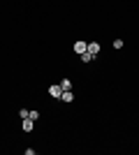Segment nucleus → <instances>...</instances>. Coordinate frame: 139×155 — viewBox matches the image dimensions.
<instances>
[{
    "label": "nucleus",
    "mask_w": 139,
    "mask_h": 155,
    "mask_svg": "<svg viewBox=\"0 0 139 155\" xmlns=\"http://www.w3.org/2000/svg\"><path fill=\"white\" fill-rule=\"evenodd\" d=\"M86 51L91 53V56H98V53H100V44H98V42H91V44H88V49H86Z\"/></svg>",
    "instance_id": "obj_1"
},
{
    "label": "nucleus",
    "mask_w": 139,
    "mask_h": 155,
    "mask_svg": "<svg viewBox=\"0 0 139 155\" xmlns=\"http://www.w3.org/2000/svg\"><path fill=\"white\" fill-rule=\"evenodd\" d=\"M33 123H35V120H33L30 116L23 118V132H33Z\"/></svg>",
    "instance_id": "obj_2"
},
{
    "label": "nucleus",
    "mask_w": 139,
    "mask_h": 155,
    "mask_svg": "<svg viewBox=\"0 0 139 155\" xmlns=\"http://www.w3.org/2000/svg\"><path fill=\"white\" fill-rule=\"evenodd\" d=\"M86 49H88L86 42H77V44H74V51L79 53V56H81V53H86Z\"/></svg>",
    "instance_id": "obj_3"
},
{
    "label": "nucleus",
    "mask_w": 139,
    "mask_h": 155,
    "mask_svg": "<svg viewBox=\"0 0 139 155\" xmlns=\"http://www.w3.org/2000/svg\"><path fill=\"white\" fill-rule=\"evenodd\" d=\"M49 93H51V97H60V95H63V88H60V84H58V86H51V88H49Z\"/></svg>",
    "instance_id": "obj_4"
},
{
    "label": "nucleus",
    "mask_w": 139,
    "mask_h": 155,
    "mask_svg": "<svg viewBox=\"0 0 139 155\" xmlns=\"http://www.w3.org/2000/svg\"><path fill=\"white\" fill-rule=\"evenodd\" d=\"M60 97H63V102H67V104H70V102H72V100H74L72 91H63V95H60Z\"/></svg>",
    "instance_id": "obj_5"
},
{
    "label": "nucleus",
    "mask_w": 139,
    "mask_h": 155,
    "mask_svg": "<svg viewBox=\"0 0 139 155\" xmlns=\"http://www.w3.org/2000/svg\"><path fill=\"white\" fill-rule=\"evenodd\" d=\"M60 88H63V91H72V81H70V79H63V81H60Z\"/></svg>",
    "instance_id": "obj_6"
},
{
    "label": "nucleus",
    "mask_w": 139,
    "mask_h": 155,
    "mask_svg": "<svg viewBox=\"0 0 139 155\" xmlns=\"http://www.w3.org/2000/svg\"><path fill=\"white\" fill-rule=\"evenodd\" d=\"M93 58H95V56H91L88 51H86V53H81V60H84V63H91Z\"/></svg>",
    "instance_id": "obj_7"
},
{
    "label": "nucleus",
    "mask_w": 139,
    "mask_h": 155,
    "mask_svg": "<svg viewBox=\"0 0 139 155\" xmlns=\"http://www.w3.org/2000/svg\"><path fill=\"white\" fill-rule=\"evenodd\" d=\"M19 116H21V118H28V116H30V111H28V109H21Z\"/></svg>",
    "instance_id": "obj_8"
},
{
    "label": "nucleus",
    "mask_w": 139,
    "mask_h": 155,
    "mask_svg": "<svg viewBox=\"0 0 139 155\" xmlns=\"http://www.w3.org/2000/svg\"><path fill=\"white\" fill-rule=\"evenodd\" d=\"M114 46H116V49H123V39H114Z\"/></svg>",
    "instance_id": "obj_9"
}]
</instances>
